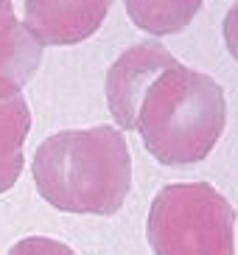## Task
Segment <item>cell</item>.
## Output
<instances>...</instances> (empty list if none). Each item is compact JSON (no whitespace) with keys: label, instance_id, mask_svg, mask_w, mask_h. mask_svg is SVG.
I'll use <instances>...</instances> for the list:
<instances>
[{"label":"cell","instance_id":"1","mask_svg":"<svg viewBox=\"0 0 238 255\" xmlns=\"http://www.w3.org/2000/svg\"><path fill=\"white\" fill-rule=\"evenodd\" d=\"M45 202L67 213L112 216L132 191V154L123 129L98 124L48 135L31 160Z\"/></svg>","mask_w":238,"mask_h":255},{"label":"cell","instance_id":"2","mask_svg":"<svg viewBox=\"0 0 238 255\" xmlns=\"http://www.w3.org/2000/svg\"><path fill=\"white\" fill-rule=\"evenodd\" d=\"M227 124L224 87L210 73L188 65L163 70L149 87L137 113L143 146L165 165L205 160Z\"/></svg>","mask_w":238,"mask_h":255},{"label":"cell","instance_id":"3","mask_svg":"<svg viewBox=\"0 0 238 255\" xmlns=\"http://www.w3.org/2000/svg\"><path fill=\"white\" fill-rule=\"evenodd\" d=\"M154 255H236V208L210 182H168L146 219Z\"/></svg>","mask_w":238,"mask_h":255},{"label":"cell","instance_id":"4","mask_svg":"<svg viewBox=\"0 0 238 255\" xmlns=\"http://www.w3.org/2000/svg\"><path fill=\"white\" fill-rule=\"evenodd\" d=\"M174 65H179V59L160 39H140L112 62L104 79V93L118 129L129 132L137 127V113L149 87L163 70Z\"/></svg>","mask_w":238,"mask_h":255},{"label":"cell","instance_id":"5","mask_svg":"<svg viewBox=\"0 0 238 255\" xmlns=\"http://www.w3.org/2000/svg\"><path fill=\"white\" fill-rule=\"evenodd\" d=\"M112 0H22V23L48 45H76L93 37Z\"/></svg>","mask_w":238,"mask_h":255},{"label":"cell","instance_id":"6","mask_svg":"<svg viewBox=\"0 0 238 255\" xmlns=\"http://www.w3.org/2000/svg\"><path fill=\"white\" fill-rule=\"evenodd\" d=\"M45 45L14 14L0 8V96H17L39 70Z\"/></svg>","mask_w":238,"mask_h":255},{"label":"cell","instance_id":"7","mask_svg":"<svg viewBox=\"0 0 238 255\" xmlns=\"http://www.w3.org/2000/svg\"><path fill=\"white\" fill-rule=\"evenodd\" d=\"M31 132V107L22 93L0 96V194L20 180L25 165V137Z\"/></svg>","mask_w":238,"mask_h":255},{"label":"cell","instance_id":"8","mask_svg":"<svg viewBox=\"0 0 238 255\" xmlns=\"http://www.w3.org/2000/svg\"><path fill=\"white\" fill-rule=\"evenodd\" d=\"M205 0H123L126 14L140 31L151 37H168L182 31Z\"/></svg>","mask_w":238,"mask_h":255},{"label":"cell","instance_id":"9","mask_svg":"<svg viewBox=\"0 0 238 255\" xmlns=\"http://www.w3.org/2000/svg\"><path fill=\"white\" fill-rule=\"evenodd\" d=\"M6 255H79L67 241H59L53 236H22L17 239Z\"/></svg>","mask_w":238,"mask_h":255},{"label":"cell","instance_id":"10","mask_svg":"<svg viewBox=\"0 0 238 255\" xmlns=\"http://www.w3.org/2000/svg\"><path fill=\"white\" fill-rule=\"evenodd\" d=\"M224 39H227V45H230V53L238 59V0L233 3L230 14L224 20Z\"/></svg>","mask_w":238,"mask_h":255},{"label":"cell","instance_id":"11","mask_svg":"<svg viewBox=\"0 0 238 255\" xmlns=\"http://www.w3.org/2000/svg\"><path fill=\"white\" fill-rule=\"evenodd\" d=\"M0 8H11V0H0Z\"/></svg>","mask_w":238,"mask_h":255}]
</instances>
